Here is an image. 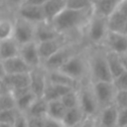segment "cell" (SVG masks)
Wrapping results in <instances>:
<instances>
[{
    "label": "cell",
    "mask_w": 127,
    "mask_h": 127,
    "mask_svg": "<svg viewBox=\"0 0 127 127\" xmlns=\"http://www.w3.org/2000/svg\"><path fill=\"white\" fill-rule=\"evenodd\" d=\"M90 4V0H66V7L74 10H86Z\"/></svg>",
    "instance_id": "1f68e13d"
},
{
    "label": "cell",
    "mask_w": 127,
    "mask_h": 127,
    "mask_svg": "<svg viewBox=\"0 0 127 127\" xmlns=\"http://www.w3.org/2000/svg\"><path fill=\"white\" fill-rule=\"evenodd\" d=\"M20 111L15 109H7V110H0V123H6L10 125H14Z\"/></svg>",
    "instance_id": "4dcf8cb0"
},
{
    "label": "cell",
    "mask_w": 127,
    "mask_h": 127,
    "mask_svg": "<svg viewBox=\"0 0 127 127\" xmlns=\"http://www.w3.org/2000/svg\"><path fill=\"white\" fill-rule=\"evenodd\" d=\"M127 126V108H120L118 112L117 127Z\"/></svg>",
    "instance_id": "e575fe53"
},
{
    "label": "cell",
    "mask_w": 127,
    "mask_h": 127,
    "mask_svg": "<svg viewBox=\"0 0 127 127\" xmlns=\"http://www.w3.org/2000/svg\"><path fill=\"white\" fill-rule=\"evenodd\" d=\"M105 55H106V60H107L111 74H112L113 79H114L115 77L119 76L122 72L125 71V69L123 67V64L121 63L120 56L118 54H115V53L110 52V51H108Z\"/></svg>",
    "instance_id": "d4e9b609"
},
{
    "label": "cell",
    "mask_w": 127,
    "mask_h": 127,
    "mask_svg": "<svg viewBox=\"0 0 127 127\" xmlns=\"http://www.w3.org/2000/svg\"><path fill=\"white\" fill-rule=\"evenodd\" d=\"M123 33H124L125 35H127V23H126V25H125V27H124V30H123Z\"/></svg>",
    "instance_id": "7bdbcfd3"
},
{
    "label": "cell",
    "mask_w": 127,
    "mask_h": 127,
    "mask_svg": "<svg viewBox=\"0 0 127 127\" xmlns=\"http://www.w3.org/2000/svg\"><path fill=\"white\" fill-rule=\"evenodd\" d=\"M97 121L95 117H85L77 127H96Z\"/></svg>",
    "instance_id": "f35d334b"
},
{
    "label": "cell",
    "mask_w": 127,
    "mask_h": 127,
    "mask_svg": "<svg viewBox=\"0 0 127 127\" xmlns=\"http://www.w3.org/2000/svg\"><path fill=\"white\" fill-rule=\"evenodd\" d=\"M2 74H17L31 72L33 69L20 56L1 61Z\"/></svg>",
    "instance_id": "8fae6325"
},
{
    "label": "cell",
    "mask_w": 127,
    "mask_h": 127,
    "mask_svg": "<svg viewBox=\"0 0 127 127\" xmlns=\"http://www.w3.org/2000/svg\"><path fill=\"white\" fill-rule=\"evenodd\" d=\"M84 11L85 10H74L66 7L51 23L59 33L70 30L82 22Z\"/></svg>",
    "instance_id": "6da1fadb"
},
{
    "label": "cell",
    "mask_w": 127,
    "mask_h": 127,
    "mask_svg": "<svg viewBox=\"0 0 127 127\" xmlns=\"http://www.w3.org/2000/svg\"><path fill=\"white\" fill-rule=\"evenodd\" d=\"M79 107L84 113L85 117H95L100 111L97 99L92 89V85L80 86L78 88Z\"/></svg>",
    "instance_id": "277c9868"
},
{
    "label": "cell",
    "mask_w": 127,
    "mask_h": 127,
    "mask_svg": "<svg viewBox=\"0 0 127 127\" xmlns=\"http://www.w3.org/2000/svg\"><path fill=\"white\" fill-rule=\"evenodd\" d=\"M48 105L49 102L44 97H37L26 115L29 117H46L48 115Z\"/></svg>",
    "instance_id": "cb8c5ba5"
},
{
    "label": "cell",
    "mask_w": 127,
    "mask_h": 127,
    "mask_svg": "<svg viewBox=\"0 0 127 127\" xmlns=\"http://www.w3.org/2000/svg\"><path fill=\"white\" fill-rule=\"evenodd\" d=\"M104 42L107 46L108 51L110 52L118 55L127 53V35H125L124 33L108 31Z\"/></svg>",
    "instance_id": "7c38bea8"
},
{
    "label": "cell",
    "mask_w": 127,
    "mask_h": 127,
    "mask_svg": "<svg viewBox=\"0 0 127 127\" xmlns=\"http://www.w3.org/2000/svg\"><path fill=\"white\" fill-rule=\"evenodd\" d=\"M16 106V98L11 91L1 92L0 95V110L7 109H15Z\"/></svg>",
    "instance_id": "f1b7e54d"
},
{
    "label": "cell",
    "mask_w": 127,
    "mask_h": 127,
    "mask_svg": "<svg viewBox=\"0 0 127 127\" xmlns=\"http://www.w3.org/2000/svg\"><path fill=\"white\" fill-rule=\"evenodd\" d=\"M20 17L34 24L47 21L43 6L22 4V7L20 9Z\"/></svg>",
    "instance_id": "9a60e30c"
},
{
    "label": "cell",
    "mask_w": 127,
    "mask_h": 127,
    "mask_svg": "<svg viewBox=\"0 0 127 127\" xmlns=\"http://www.w3.org/2000/svg\"><path fill=\"white\" fill-rule=\"evenodd\" d=\"M35 29L36 25L31 23L27 20L20 18L15 23V30H14V40L19 44V46L31 43L36 41L35 40Z\"/></svg>",
    "instance_id": "8992f818"
},
{
    "label": "cell",
    "mask_w": 127,
    "mask_h": 127,
    "mask_svg": "<svg viewBox=\"0 0 127 127\" xmlns=\"http://www.w3.org/2000/svg\"><path fill=\"white\" fill-rule=\"evenodd\" d=\"M47 77H48L49 82L68 86V87H71L73 89H78L79 88V87H77L78 84H79L78 81L71 78L70 76H68L67 74L64 73L61 70H47Z\"/></svg>",
    "instance_id": "e0dca14e"
},
{
    "label": "cell",
    "mask_w": 127,
    "mask_h": 127,
    "mask_svg": "<svg viewBox=\"0 0 127 127\" xmlns=\"http://www.w3.org/2000/svg\"><path fill=\"white\" fill-rule=\"evenodd\" d=\"M119 56H120V59H121V63L123 64V67L127 71V53L126 54H123V55H119Z\"/></svg>",
    "instance_id": "60d3db41"
},
{
    "label": "cell",
    "mask_w": 127,
    "mask_h": 127,
    "mask_svg": "<svg viewBox=\"0 0 127 127\" xmlns=\"http://www.w3.org/2000/svg\"><path fill=\"white\" fill-rule=\"evenodd\" d=\"M112 82H113L115 88L117 89V91H119V90H127V71L125 70L119 76L115 77Z\"/></svg>",
    "instance_id": "d6a6232c"
},
{
    "label": "cell",
    "mask_w": 127,
    "mask_h": 127,
    "mask_svg": "<svg viewBox=\"0 0 127 127\" xmlns=\"http://www.w3.org/2000/svg\"><path fill=\"white\" fill-rule=\"evenodd\" d=\"M20 55V46L14 38L0 41V59L5 61Z\"/></svg>",
    "instance_id": "d6986e66"
},
{
    "label": "cell",
    "mask_w": 127,
    "mask_h": 127,
    "mask_svg": "<svg viewBox=\"0 0 127 127\" xmlns=\"http://www.w3.org/2000/svg\"><path fill=\"white\" fill-rule=\"evenodd\" d=\"M0 127H14V126L10 124H6V123H0Z\"/></svg>",
    "instance_id": "b9f144b4"
},
{
    "label": "cell",
    "mask_w": 127,
    "mask_h": 127,
    "mask_svg": "<svg viewBox=\"0 0 127 127\" xmlns=\"http://www.w3.org/2000/svg\"><path fill=\"white\" fill-rule=\"evenodd\" d=\"M15 24L7 19H3L0 22V41L11 39L14 36Z\"/></svg>",
    "instance_id": "f546056e"
},
{
    "label": "cell",
    "mask_w": 127,
    "mask_h": 127,
    "mask_svg": "<svg viewBox=\"0 0 127 127\" xmlns=\"http://www.w3.org/2000/svg\"><path fill=\"white\" fill-rule=\"evenodd\" d=\"M114 103L117 107L120 108H127V90H119L115 95Z\"/></svg>",
    "instance_id": "836d02e7"
},
{
    "label": "cell",
    "mask_w": 127,
    "mask_h": 127,
    "mask_svg": "<svg viewBox=\"0 0 127 127\" xmlns=\"http://www.w3.org/2000/svg\"><path fill=\"white\" fill-rule=\"evenodd\" d=\"M46 20L52 22L62 11L66 8V0H47L43 5Z\"/></svg>",
    "instance_id": "44dd1931"
},
{
    "label": "cell",
    "mask_w": 127,
    "mask_h": 127,
    "mask_svg": "<svg viewBox=\"0 0 127 127\" xmlns=\"http://www.w3.org/2000/svg\"><path fill=\"white\" fill-rule=\"evenodd\" d=\"M108 24L107 18L96 14V16L91 20L88 27V37L90 41L94 44H99L105 41L108 34Z\"/></svg>",
    "instance_id": "ba28073f"
},
{
    "label": "cell",
    "mask_w": 127,
    "mask_h": 127,
    "mask_svg": "<svg viewBox=\"0 0 127 127\" xmlns=\"http://www.w3.org/2000/svg\"><path fill=\"white\" fill-rule=\"evenodd\" d=\"M13 1L14 2H22V3L24 2V0H13Z\"/></svg>",
    "instance_id": "ee69618b"
},
{
    "label": "cell",
    "mask_w": 127,
    "mask_h": 127,
    "mask_svg": "<svg viewBox=\"0 0 127 127\" xmlns=\"http://www.w3.org/2000/svg\"><path fill=\"white\" fill-rule=\"evenodd\" d=\"M121 1V0H120ZM119 0H94V8L96 14L108 18L117 8Z\"/></svg>",
    "instance_id": "603a6c76"
},
{
    "label": "cell",
    "mask_w": 127,
    "mask_h": 127,
    "mask_svg": "<svg viewBox=\"0 0 127 127\" xmlns=\"http://www.w3.org/2000/svg\"><path fill=\"white\" fill-rule=\"evenodd\" d=\"M71 90H73V88L68 87V86H64V85L55 84V83L48 81L43 97L48 102L53 101V100H58V99H61L64 95H65L66 93H68Z\"/></svg>",
    "instance_id": "ffe728a7"
},
{
    "label": "cell",
    "mask_w": 127,
    "mask_h": 127,
    "mask_svg": "<svg viewBox=\"0 0 127 127\" xmlns=\"http://www.w3.org/2000/svg\"><path fill=\"white\" fill-rule=\"evenodd\" d=\"M91 85L100 109L114 103L117 89L112 81H94Z\"/></svg>",
    "instance_id": "5b68a950"
},
{
    "label": "cell",
    "mask_w": 127,
    "mask_h": 127,
    "mask_svg": "<svg viewBox=\"0 0 127 127\" xmlns=\"http://www.w3.org/2000/svg\"><path fill=\"white\" fill-rule=\"evenodd\" d=\"M64 46V45L62 44V42L60 41L59 37L56 38V39H53V40H49V41L38 43L39 53H40L42 62L44 63L46 60H48L49 58H51L54 54H56Z\"/></svg>",
    "instance_id": "ac0fdd59"
},
{
    "label": "cell",
    "mask_w": 127,
    "mask_h": 127,
    "mask_svg": "<svg viewBox=\"0 0 127 127\" xmlns=\"http://www.w3.org/2000/svg\"><path fill=\"white\" fill-rule=\"evenodd\" d=\"M85 115L79 106L69 108L66 109V112L63 118V123L64 127H77L83 121Z\"/></svg>",
    "instance_id": "7402d4cb"
},
{
    "label": "cell",
    "mask_w": 127,
    "mask_h": 127,
    "mask_svg": "<svg viewBox=\"0 0 127 127\" xmlns=\"http://www.w3.org/2000/svg\"><path fill=\"white\" fill-rule=\"evenodd\" d=\"M59 37V32L55 29L53 24L48 21L38 23L35 29V40L37 43L53 40Z\"/></svg>",
    "instance_id": "2e32d148"
},
{
    "label": "cell",
    "mask_w": 127,
    "mask_h": 127,
    "mask_svg": "<svg viewBox=\"0 0 127 127\" xmlns=\"http://www.w3.org/2000/svg\"><path fill=\"white\" fill-rule=\"evenodd\" d=\"M36 99H37V96L35 95V93L32 90H30L29 92L25 93L24 95L16 98V106H17V109L20 112L26 114Z\"/></svg>",
    "instance_id": "4316f807"
},
{
    "label": "cell",
    "mask_w": 127,
    "mask_h": 127,
    "mask_svg": "<svg viewBox=\"0 0 127 127\" xmlns=\"http://www.w3.org/2000/svg\"><path fill=\"white\" fill-rule=\"evenodd\" d=\"M62 102L65 106L66 109L74 108L79 106V96H78V89H73L64 95L61 98Z\"/></svg>",
    "instance_id": "83f0119b"
},
{
    "label": "cell",
    "mask_w": 127,
    "mask_h": 127,
    "mask_svg": "<svg viewBox=\"0 0 127 127\" xmlns=\"http://www.w3.org/2000/svg\"><path fill=\"white\" fill-rule=\"evenodd\" d=\"M59 70L79 82L87 73H89V60H86L81 55L76 54L71 57Z\"/></svg>",
    "instance_id": "3957f363"
},
{
    "label": "cell",
    "mask_w": 127,
    "mask_h": 127,
    "mask_svg": "<svg viewBox=\"0 0 127 127\" xmlns=\"http://www.w3.org/2000/svg\"><path fill=\"white\" fill-rule=\"evenodd\" d=\"M89 75L94 81H113L105 54H94L89 59Z\"/></svg>",
    "instance_id": "7a4b0ae2"
},
{
    "label": "cell",
    "mask_w": 127,
    "mask_h": 127,
    "mask_svg": "<svg viewBox=\"0 0 127 127\" xmlns=\"http://www.w3.org/2000/svg\"><path fill=\"white\" fill-rule=\"evenodd\" d=\"M65 112H66V108H65V106L64 105V103L62 102L61 99L49 101L48 115L47 116H50L52 118L63 121V118H64Z\"/></svg>",
    "instance_id": "484cf974"
},
{
    "label": "cell",
    "mask_w": 127,
    "mask_h": 127,
    "mask_svg": "<svg viewBox=\"0 0 127 127\" xmlns=\"http://www.w3.org/2000/svg\"><path fill=\"white\" fill-rule=\"evenodd\" d=\"M14 127H29V122H28V117L25 113L20 112L14 125Z\"/></svg>",
    "instance_id": "8d00e7d4"
},
{
    "label": "cell",
    "mask_w": 127,
    "mask_h": 127,
    "mask_svg": "<svg viewBox=\"0 0 127 127\" xmlns=\"http://www.w3.org/2000/svg\"><path fill=\"white\" fill-rule=\"evenodd\" d=\"M28 117L29 127H45L46 117Z\"/></svg>",
    "instance_id": "d590c367"
},
{
    "label": "cell",
    "mask_w": 127,
    "mask_h": 127,
    "mask_svg": "<svg viewBox=\"0 0 127 127\" xmlns=\"http://www.w3.org/2000/svg\"><path fill=\"white\" fill-rule=\"evenodd\" d=\"M118 112H119V108L115 103L100 109L97 115L98 126L99 127H117Z\"/></svg>",
    "instance_id": "5bb4252c"
},
{
    "label": "cell",
    "mask_w": 127,
    "mask_h": 127,
    "mask_svg": "<svg viewBox=\"0 0 127 127\" xmlns=\"http://www.w3.org/2000/svg\"><path fill=\"white\" fill-rule=\"evenodd\" d=\"M74 55H76V53L74 52L72 47L70 48V47L64 46L51 58L46 60L43 63V66L46 70H59Z\"/></svg>",
    "instance_id": "9c48e42d"
},
{
    "label": "cell",
    "mask_w": 127,
    "mask_h": 127,
    "mask_svg": "<svg viewBox=\"0 0 127 127\" xmlns=\"http://www.w3.org/2000/svg\"><path fill=\"white\" fill-rule=\"evenodd\" d=\"M32 68L43 66V62L39 53L38 43L36 41L20 46L19 55Z\"/></svg>",
    "instance_id": "30bf717a"
},
{
    "label": "cell",
    "mask_w": 127,
    "mask_h": 127,
    "mask_svg": "<svg viewBox=\"0 0 127 127\" xmlns=\"http://www.w3.org/2000/svg\"><path fill=\"white\" fill-rule=\"evenodd\" d=\"M45 127H64V125L62 120H58V119L52 118L50 116H46Z\"/></svg>",
    "instance_id": "74e56055"
},
{
    "label": "cell",
    "mask_w": 127,
    "mask_h": 127,
    "mask_svg": "<svg viewBox=\"0 0 127 127\" xmlns=\"http://www.w3.org/2000/svg\"><path fill=\"white\" fill-rule=\"evenodd\" d=\"M47 0H24L23 4L26 5H36V6H43Z\"/></svg>",
    "instance_id": "ab89813d"
},
{
    "label": "cell",
    "mask_w": 127,
    "mask_h": 127,
    "mask_svg": "<svg viewBox=\"0 0 127 127\" xmlns=\"http://www.w3.org/2000/svg\"><path fill=\"white\" fill-rule=\"evenodd\" d=\"M30 74H31V83H30L31 90L35 93L37 97H43L48 83L47 70L44 68V66H40L33 68Z\"/></svg>",
    "instance_id": "4fadbf2b"
},
{
    "label": "cell",
    "mask_w": 127,
    "mask_h": 127,
    "mask_svg": "<svg viewBox=\"0 0 127 127\" xmlns=\"http://www.w3.org/2000/svg\"><path fill=\"white\" fill-rule=\"evenodd\" d=\"M119 1H120V0H119Z\"/></svg>",
    "instance_id": "bcb514c9"
},
{
    "label": "cell",
    "mask_w": 127,
    "mask_h": 127,
    "mask_svg": "<svg viewBox=\"0 0 127 127\" xmlns=\"http://www.w3.org/2000/svg\"><path fill=\"white\" fill-rule=\"evenodd\" d=\"M124 127H127V126H124Z\"/></svg>",
    "instance_id": "f6af8a7d"
},
{
    "label": "cell",
    "mask_w": 127,
    "mask_h": 127,
    "mask_svg": "<svg viewBox=\"0 0 127 127\" xmlns=\"http://www.w3.org/2000/svg\"><path fill=\"white\" fill-rule=\"evenodd\" d=\"M30 83H31L30 72L17 73V74H2L1 75V85H2L1 92L13 91L19 88L30 87Z\"/></svg>",
    "instance_id": "52a82bcc"
}]
</instances>
